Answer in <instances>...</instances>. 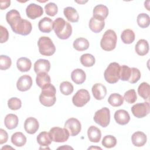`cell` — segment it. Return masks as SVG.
I'll return each mask as SVG.
<instances>
[{"mask_svg":"<svg viewBox=\"0 0 150 150\" xmlns=\"http://www.w3.org/2000/svg\"><path fill=\"white\" fill-rule=\"evenodd\" d=\"M6 20L14 33L23 36L29 35L32 29L31 23L21 17L20 13L16 9H12L7 12Z\"/></svg>","mask_w":150,"mask_h":150,"instance_id":"6da1fadb","label":"cell"},{"mask_svg":"<svg viewBox=\"0 0 150 150\" xmlns=\"http://www.w3.org/2000/svg\"><path fill=\"white\" fill-rule=\"evenodd\" d=\"M53 30L58 38L67 39L72 33V27L70 23L62 18H57L53 22Z\"/></svg>","mask_w":150,"mask_h":150,"instance_id":"7a4b0ae2","label":"cell"},{"mask_svg":"<svg viewBox=\"0 0 150 150\" xmlns=\"http://www.w3.org/2000/svg\"><path fill=\"white\" fill-rule=\"evenodd\" d=\"M56 90L55 87L51 83L47 84L42 88L39 96L40 103L45 107L53 106L56 101Z\"/></svg>","mask_w":150,"mask_h":150,"instance_id":"3957f363","label":"cell"},{"mask_svg":"<svg viewBox=\"0 0 150 150\" xmlns=\"http://www.w3.org/2000/svg\"><path fill=\"white\" fill-rule=\"evenodd\" d=\"M117 36L115 32L112 29L106 30L100 41V46L102 49L105 51L114 50L117 45Z\"/></svg>","mask_w":150,"mask_h":150,"instance_id":"277c9868","label":"cell"},{"mask_svg":"<svg viewBox=\"0 0 150 150\" xmlns=\"http://www.w3.org/2000/svg\"><path fill=\"white\" fill-rule=\"evenodd\" d=\"M120 65L117 62L110 63L104 73L105 81L110 84L118 82L120 77Z\"/></svg>","mask_w":150,"mask_h":150,"instance_id":"5b68a950","label":"cell"},{"mask_svg":"<svg viewBox=\"0 0 150 150\" xmlns=\"http://www.w3.org/2000/svg\"><path fill=\"white\" fill-rule=\"evenodd\" d=\"M39 53L43 56H50L56 52V47L52 39L47 36H41L38 41Z\"/></svg>","mask_w":150,"mask_h":150,"instance_id":"8992f818","label":"cell"},{"mask_svg":"<svg viewBox=\"0 0 150 150\" xmlns=\"http://www.w3.org/2000/svg\"><path fill=\"white\" fill-rule=\"evenodd\" d=\"M94 121L101 127H107L110 122V111L107 107L97 110L94 115Z\"/></svg>","mask_w":150,"mask_h":150,"instance_id":"52a82bcc","label":"cell"},{"mask_svg":"<svg viewBox=\"0 0 150 150\" xmlns=\"http://www.w3.org/2000/svg\"><path fill=\"white\" fill-rule=\"evenodd\" d=\"M49 134L52 141L56 142H64L69 138V132L65 128H62L58 127H53L50 129Z\"/></svg>","mask_w":150,"mask_h":150,"instance_id":"ba28073f","label":"cell"},{"mask_svg":"<svg viewBox=\"0 0 150 150\" xmlns=\"http://www.w3.org/2000/svg\"><path fill=\"white\" fill-rule=\"evenodd\" d=\"M90 100L88 91L86 89H80L73 96L72 102L77 107H81L86 105Z\"/></svg>","mask_w":150,"mask_h":150,"instance_id":"9c48e42d","label":"cell"},{"mask_svg":"<svg viewBox=\"0 0 150 150\" xmlns=\"http://www.w3.org/2000/svg\"><path fill=\"white\" fill-rule=\"evenodd\" d=\"M149 111L150 106L148 102L137 103L131 107V112L132 114L138 118L145 117L149 114Z\"/></svg>","mask_w":150,"mask_h":150,"instance_id":"30bf717a","label":"cell"},{"mask_svg":"<svg viewBox=\"0 0 150 150\" xmlns=\"http://www.w3.org/2000/svg\"><path fill=\"white\" fill-rule=\"evenodd\" d=\"M64 128L67 129L70 136H76L81 131V125L77 118H70L65 122Z\"/></svg>","mask_w":150,"mask_h":150,"instance_id":"8fae6325","label":"cell"},{"mask_svg":"<svg viewBox=\"0 0 150 150\" xmlns=\"http://www.w3.org/2000/svg\"><path fill=\"white\" fill-rule=\"evenodd\" d=\"M26 13L30 19H35L43 15V9L41 6L35 3H31L26 7Z\"/></svg>","mask_w":150,"mask_h":150,"instance_id":"7c38bea8","label":"cell"},{"mask_svg":"<svg viewBox=\"0 0 150 150\" xmlns=\"http://www.w3.org/2000/svg\"><path fill=\"white\" fill-rule=\"evenodd\" d=\"M32 77L28 74H25L21 76L16 83L17 88L21 91H26L29 90L32 87Z\"/></svg>","mask_w":150,"mask_h":150,"instance_id":"4fadbf2b","label":"cell"},{"mask_svg":"<svg viewBox=\"0 0 150 150\" xmlns=\"http://www.w3.org/2000/svg\"><path fill=\"white\" fill-rule=\"evenodd\" d=\"M39 127L38 121L33 117H29L26 119L24 122L25 131L29 134H35Z\"/></svg>","mask_w":150,"mask_h":150,"instance_id":"5bb4252c","label":"cell"},{"mask_svg":"<svg viewBox=\"0 0 150 150\" xmlns=\"http://www.w3.org/2000/svg\"><path fill=\"white\" fill-rule=\"evenodd\" d=\"M93 13V17L94 18L100 21H104L108 15V9L104 5H97L94 8Z\"/></svg>","mask_w":150,"mask_h":150,"instance_id":"9a60e30c","label":"cell"},{"mask_svg":"<svg viewBox=\"0 0 150 150\" xmlns=\"http://www.w3.org/2000/svg\"><path fill=\"white\" fill-rule=\"evenodd\" d=\"M91 91L94 97L97 100H103L107 94V88L101 83L94 84L92 87Z\"/></svg>","mask_w":150,"mask_h":150,"instance_id":"2e32d148","label":"cell"},{"mask_svg":"<svg viewBox=\"0 0 150 150\" xmlns=\"http://www.w3.org/2000/svg\"><path fill=\"white\" fill-rule=\"evenodd\" d=\"M50 69V63L46 59H38L34 64V71L38 74L40 73H48Z\"/></svg>","mask_w":150,"mask_h":150,"instance_id":"e0dca14e","label":"cell"},{"mask_svg":"<svg viewBox=\"0 0 150 150\" xmlns=\"http://www.w3.org/2000/svg\"><path fill=\"white\" fill-rule=\"evenodd\" d=\"M114 119L120 125H126L130 120V116L128 111L124 110H118L114 113Z\"/></svg>","mask_w":150,"mask_h":150,"instance_id":"ac0fdd59","label":"cell"},{"mask_svg":"<svg viewBox=\"0 0 150 150\" xmlns=\"http://www.w3.org/2000/svg\"><path fill=\"white\" fill-rule=\"evenodd\" d=\"M131 141L132 144L138 147L144 146L147 141L146 134L141 131H137L131 136Z\"/></svg>","mask_w":150,"mask_h":150,"instance_id":"d6986e66","label":"cell"},{"mask_svg":"<svg viewBox=\"0 0 150 150\" xmlns=\"http://www.w3.org/2000/svg\"><path fill=\"white\" fill-rule=\"evenodd\" d=\"M38 28L43 33H50L53 29V22L50 18L44 17L39 21Z\"/></svg>","mask_w":150,"mask_h":150,"instance_id":"ffe728a7","label":"cell"},{"mask_svg":"<svg viewBox=\"0 0 150 150\" xmlns=\"http://www.w3.org/2000/svg\"><path fill=\"white\" fill-rule=\"evenodd\" d=\"M87 136L89 141L92 142H98L101 137V132L100 129L96 126H90L87 130Z\"/></svg>","mask_w":150,"mask_h":150,"instance_id":"44dd1931","label":"cell"},{"mask_svg":"<svg viewBox=\"0 0 150 150\" xmlns=\"http://www.w3.org/2000/svg\"><path fill=\"white\" fill-rule=\"evenodd\" d=\"M72 81L77 84H83L86 79V73L81 69H76L71 73Z\"/></svg>","mask_w":150,"mask_h":150,"instance_id":"7402d4cb","label":"cell"},{"mask_svg":"<svg viewBox=\"0 0 150 150\" xmlns=\"http://www.w3.org/2000/svg\"><path fill=\"white\" fill-rule=\"evenodd\" d=\"M63 13L69 22L75 23L79 21V15L75 8L71 6L66 7L63 10Z\"/></svg>","mask_w":150,"mask_h":150,"instance_id":"603a6c76","label":"cell"},{"mask_svg":"<svg viewBox=\"0 0 150 150\" xmlns=\"http://www.w3.org/2000/svg\"><path fill=\"white\" fill-rule=\"evenodd\" d=\"M149 44L145 39L139 40L135 46L136 53L139 56L146 55L149 52Z\"/></svg>","mask_w":150,"mask_h":150,"instance_id":"cb8c5ba5","label":"cell"},{"mask_svg":"<svg viewBox=\"0 0 150 150\" xmlns=\"http://www.w3.org/2000/svg\"><path fill=\"white\" fill-rule=\"evenodd\" d=\"M16 66L20 71L26 72L30 70L32 66V62L27 57H20L17 60Z\"/></svg>","mask_w":150,"mask_h":150,"instance_id":"d4e9b609","label":"cell"},{"mask_svg":"<svg viewBox=\"0 0 150 150\" xmlns=\"http://www.w3.org/2000/svg\"><path fill=\"white\" fill-rule=\"evenodd\" d=\"M18 117L16 115L13 114H7L4 119L5 126L8 129H13L15 128L18 125Z\"/></svg>","mask_w":150,"mask_h":150,"instance_id":"484cf974","label":"cell"},{"mask_svg":"<svg viewBox=\"0 0 150 150\" xmlns=\"http://www.w3.org/2000/svg\"><path fill=\"white\" fill-rule=\"evenodd\" d=\"M104 21H100L92 17L89 21V28L94 33H100L104 29Z\"/></svg>","mask_w":150,"mask_h":150,"instance_id":"4316f807","label":"cell"},{"mask_svg":"<svg viewBox=\"0 0 150 150\" xmlns=\"http://www.w3.org/2000/svg\"><path fill=\"white\" fill-rule=\"evenodd\" d=\"M36 140L38 143L41 146L47 147L49 146L52 141V139L50 137L49 132H47L46 131L41 132L36 138Z\"/></svg>","mask_w":150,"mask_h":150,"instance_id":"83f0119b","label":"cell"},{"mask_svg":"<svg viewBox=\"0 0 150 150\" xmlns=\"http://www.w3.org/2000/svg\"><path fill=\"white\" fill-rule=\"evenodd\" d=\"M11 142L14 145L21 147L26 144V137L22 132H16L12 134L11 137Z\"/></svg>","mask_w":150,"mask_h":150,"instance_id":"f1b7e54d","label":"cell"},{"mask_svg":"<svg viewBox=\"0 0 150 150\" xmlns=\"http://www.w3.org/2000/svg\"><path fill=\"white\" fill-rule=\"evenodd\" d=\"M73 47L77 51H84L89 47V42L84 38H79L73 42Z\"/></svg>","mask_w":150,"mask_h":150,"instance_id":"f546056e","label":"cell"},{"mask_svg":"<svg viewBox=\"0 0 150 150\" xmlns=\"http://www.w3.org/2000/svg\"><path fill=\"white\" fill-rule=\"evenodd\" d=\"M36 82L37 85L39 87L42 88L45 85L50 83L51 82L50 77L47 74V73H45V72L40 73L37 74V76L36 77Z\"/></svg>","mask_w":150,"mask_h":150,"instance_id":"4dcf8cb0","label":"cell"},{"mask_svg":"<svg viewBox=\"0 0 150 150\" xmlns=\"http://www.w3.org/2000/svg\"><path fill=\"white\" fill-rule=\"evenodd\" d=\"M135 33L134 31L129 29H125L121 35V39L125 44H131L135 40Z\"/></svg>","mask_w":150,"mask_h":150,"instance_id":"1f68e13d","label":"cell"},{"mask_svg":"<svg viewBox=\"0 0 150 150\" xmlns=\"http://www.w3.org/2000/svg\"><path fill=\"white\" fill-rule=\"evenodd\" d=\"M108 102L112 107H119L123 104L124 98L118 93H112L109 96Z\"/></svg>","mask_w":150,"mask_h":150,"instance_id":"d6a6232c","label":"cell"},{"mask_svg":"<svg viewBox=\"0 0 150 150\" xmlns=\"http://www.w3.org/2000/svg\"><path fill=\"white\" fill-rule=\"evenodd\" d=\"M149 84L146 82H142L138 88V94L144 100H148L149 97Z\"/></svg>","mask_w":150,"mask_h":150,"instance_id":"836d02e7","label":"cell"},{"mask_svg":"<svg viewBox=\"0 0 150 150\" xmlns=\"http://www.w3.org/2000/svg\"><path fill=\"white\" fill-rule=\"evenodd\" d=\"M80 60L82 65L87 67L93 66L96 62L95 57L92 54L89 53L82 54L80 57Z\"/></svg>","mask_w":150,"mask_h":150,"instance_id":"e575fe53","label":"cell"},{"mask_svg":"<svg viewBox=\"0 0 150 150\" xmlns=\"http://www.w3.org/2000/svg\"><path fill=\"white\" fill-rule=\"evenodd\" d=\"M137 22L138 26L141 28H146L149 26L150 23L149 16L145 13H139L137 19Z\"/></svg>","mask_w":150,"mask_h":150,"instance_id":"d590c367","label":"cell"},{"mask_svg":"<svg viewBox=\"0 0 150 150\" xmlns=\"http://www.w3.org/2000/svg\"><path fill=\"white\" fill-rule=\"evenodd\" d=\"M59 88L62 94L65 96H69L71 94L74 90L73 84L67 81H63L62 83H61Z\"/></svg>","mask_w":150,"mask_h":150,"instance_id":"8d00e7d4","label":"cell"},{"mask_svg":"<svg viewBox=\"0 0 150 150\" xmlns=\"http://www.w3.org/2000/svg\"><path fill=\"white\" fill-rule=\"evenodd\" d=\"M117 144V139L111 135H105L102 140V145L107 148L114 147Z\"/></svg>","mask_w":150,"mask_h":150,"instance_id":"74e56055","label":"cell"},{"mask_svg":"<svg viewBox=\"0 0 150 150\" xmlns=\"http://www.w3.org/2000/svg\"><path fill=\"white\" fill-rule=\"evenodd\" d=\"M124 100L126 101L129 104H132L134 103L137 99V96L136 94V91L134 89H130L128 91H127L124 95Z\"/></svg>","mask_w":150,"mask_h":150,"instance_id":"f35d334b","label":"cell"},{"mask_svg":"<svg viewBox=\"0 0 150 150\" xmlns=\"http://www.w3.org/2000/svg\"><path fill=\"white\" fill-rule=\"evenodd\" d=\"M131 73V68L126 65H122L120 68V79L122 81H128Z\"/></svg>","mask_w":150,"mask_h":150,"instance_id":"ab89813d","label":"cell"},{"mask_svg":"<svg viewBox=\"0 0 150 150\" xmlns=\"http://www.w3.org/2000/svg\"><path fill=\"white\" fill-rule=\"evenodd\" d=\"M12 64L11 58L6 55L0 56V69L2 70L8 69Z\"/></svg>","mask_w":150,"mask_h":150,"instance_id":"60d3db41","label":"cell"},{"mask_svg":"<svg viewBox=\"0 0 150 150\" xmlns=\"http://www.w3.org/2000/svg\"><path fill=\"white\" fill-rule=\"evenodd\" d=\"M8 107L12 110H17L22 106L21 100L17 97H12L8 101Z\"/></svg>","mask_w":150,"mask_h":150,"instance_id":"b9f144b4","label":"cell"},{"mask_svg":"<svg viewBox=\"0 0 150 150\" xmlns=\"http://www.w3.org/2000/svg\"><path fill=\"white\" fill-rule=\"evenodd\" d=\"M45 10L47 15L50 16H54L58 12V8L54 3L50 2L45 5Z\"/></svg>","mask_w":150,"mask_h":150,"instance_id":"7bdbcfd3","label":"cell"},{"mask_svg":"<svg viewBox=\"0 0 150 150\" xmlns=\"http://www.w3.org/2000/svg\"><path fill=\"white\" fill-rule=\"evenodd\" d=\"M141 76V72L139 69L135 67H132L131 76L128 81L131 84L136 83L140 79Z\"/></svg>","mask_w":150,"mask_h":150,"instance_id":"ee69618b","label":"cell"},{"mask_svg":"<svg viewBox=\"0 0 150 150\" xmlns=\"http://www.w3.org/2000/svg\"><path fill=\"white\" fill-rule=\"evenodd\" d=\"M1 31V39L0 42L1 43L6 42L9 38V32L6 28L4 27L2 25L0 26Z\"/></svg>","mask_w":150,"mask_h":150,"instance_id":"f6af8a7d","label":"cell"},{"mask_svg":"<svg viewBox=\"0 0 150 150\" xmlns=\"http://www.w3.org/2000/svg\"><path fill=\"white\" fill-rule=\"evenodd\" d=\"M8 139V135L6 131L4 129H0V144L2 145L7 142Z\"/></svg>","mask_w":150,"mask_h":150,"instance_id":"bcb514c9","label":"cell"},{"mask_svg":"<svg viewBox=\"0 0 150 150\" xmlns=\"http://www.w3.org/2000/svg\"><path fill=\"white\" fill-rule=\"evenodd\" d=\"M0 4H1V9L4 10L6 9L10 6L11 1H1Z\"/></svg>","mask_w":150,"mask_h":150,"instance_id":"7dc6e473","label":"cell"},{"mask_svg":"<svg viewBox=\"0 0 150 150\" xmlns=\"http://www.w3.org/2000/svg\"><path fill=\"white\" fill-rule=\"evenodd\" d=\"M6 146H7V147H8V148H12V149H13V148H12V147H11V146H9H9H8V145H6ZM6 148V146H3V147H2V149H5V148Z\"/></svg>","mask_w":150,"mask_h":150,"instance_id":"c3c4849f","label":"cell"},{"mask_svg":"<svg viewBox=\"0 0 150 150\" xmlns=\"http://www.w3.org/2000/svg\"><path fill=\"white\" fill-rule=\"evenodd\" d=\"M92 148H94V149H95V148H97V149H101V148H99V147H97V148H96V147H90V148H89L88 149H92Z\"/></svg>","mask_w":150,"mask_h":150,"instance_id":"681fc988","label":"cell"}]
</instances>
